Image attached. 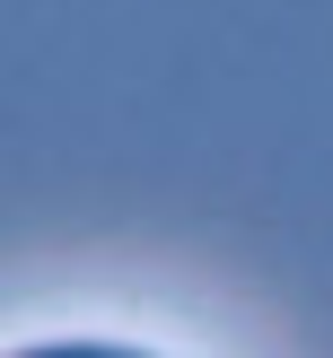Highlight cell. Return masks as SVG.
<instances>
[{
	"instance_id": "cell-1",
	"label": "cell",
	"mask_w": 333,
	"mask_h": 358,
	"mask_svg": "<svg viewBox=\"0 0 333 358\" xmlns=\"http://www.w3.org/2000/svg\"><path fill=\"white\" fill-rule=\"evenodd\" d=\"M9 358H149V350H123V341H27Z\"/></svg>"
}]
</instances>
